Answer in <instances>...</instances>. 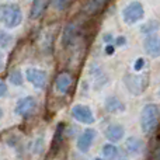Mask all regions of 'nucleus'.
<instances>
[{
	"label": "nucleus",
	"mask_w": 160,
	"mask_h": 160,
	"mask_svg": "<svg viewBox=\"0 0 160 160\" xmlns=\"http://www.w3.org/2000/svg\"><path fill=\"white\" fill-rule=\"evenodd\" d=\"M159 125V105L146 104L141 111V128L143 133L150 135Z\"/></svg>",
	"instance_id": "f257e3e1"
},
{
	"label": "nucleus",
	"mask_w": 160,
	"mask_h": 160,
	"mask_svg": "<svg viewBox=\"0 0 160 160\" xmlns=\"http://www.w3.org/2000/svg\"><path fill=\"white\" fill-rule=\"evenodd\" d=\"M22 13L20 7L14 3H4L0 6V22L7 28H16L21 24Z\"/></svg>",
	"instance_id": "f03ea898"
},
{
	"label": "nucleus",
	"mask_w": 160,
	"mask_h": 160,
	"mask_svg": "<svg viewBox=\"0 0 160 160\" xmlns=\"http://www.w3.org/2000/svg\"><path fill=\"white\" fill-rule=\"evenodd\" d=\"M124 83L133 96H139L149 86V78L146 75H125Z\"/></svg>",
	"instance_id": "7ed1b4c3"
},
{
	"label": "nucleus",
	"mask_w": 160,
	"mask_h": 160,
	"mask_svg": "<svg viewBox=\"0 0 160 160\" xmlns=\"http://www.w3.org/2000/svg\"><path fill=\"white\" fill-rule=\"evenodd\" d=\"M145 16L143 4L139 2H132L122 10V18L124 22L128 25H132L135 22H138L139 20H142Z\"/></svg>",
	"instance_id": "20e7f679"
},
{
	"label": "nucleus",
	"mask_w": 160,
	"mask_h": 160,
	"mask_svg": "<svg viewBox=\"0 0 160 160\" xmlns=\"http://www.w3.org/2000/svg\"><path fill=\"white\" fill-rule=\"evenodd\" d=\"M38 108V102L34 97H24L21 98L18 102H17L16 108H14V112L17 115L22 117V118H28L31 117Z\"/></svg>",
	"instance_id": "39448f33"
},
{
	"label": "nucleus",
	"mask_w": 160,
	"mask_h": 160,
	"mask_svg": "<svg viewBox=\"0 0 160 160\" xmlns=\"http://www.w3.org/2000/svg\"><path fill=\"white\" fill-rule=\"evenodd\" d=\"M25 78L27 80L34 86L35 88H45L47 86V82H48V75L45 70H41V69H35V68H28L25 70Z\"/></svg>",
	"instance_id": "423d86ee"
},
{
	"label": "nucleus",
	"mask_w": 160,
	"mask_h": 160,
	"mask_svg": "<svg viewBox=\"0 0 160 160\" xmlns=\"http://www.w3.org/2000/svg\"><path fill=\"white\" fill-rule=\"evenodd\" d=\"M72 117L76 119V121L82 122V124H93L94 122V115L91 112L90 107L84 104H76L75 107L72 108Z\"/></svg>",
	"instance_id": "0eeeda50"
},
{
	"label": "nucleus",
	"mask_w": 160,
	"mask_h": 160,
	"mask_svg": "<svg viewBox=\"0 0 160 160\" xmlns=\"http://www.w3.org/2000/svg\"><path fill=\"white\" fill-rule=\"evenodd\" d=\"M73 83V78L69 72H61L58 76L55 78V82H53V88L56 90V93L63 96L69 91L70 86Z\"/></svg>",
	"instance_id": "6e6552de"
},
{
	"label": "nucleus",
	"mask_w": 160,
	"mask_h": 160,
	"mask_svg": "<svg viewBox=\"0 0 160 160\" xmlns=\"http://www.w3.org/2000/svg\"><path fill=\"white\" fill-rule=\"evenodd\" d=\"M143 48L146 51V53L152 58H158L160 53V45H159V37L158 34H150L145 38Z\"/></svg>",
	"instance_id": "1a4fd4ad"
},
{
	"label": "nucleus",
	"mask_w": 160,
	"mask_h": 160,
	"mask_svg": "<svg viewBox=\"0 0 160 160\" xmlns=\"http://www.w3.org/2000/svg\"><path fill=\"white\" fill-rule=\"evenodd\" d=\"M94 138H96V131L94 129H86L78 139V149L83 153L88 152L90 148H91V145H93Z\"/></svg>",
	"instance_id": "9d476101"
},
{
	"label": "nucleus",
	"mask_w": 160,
	"mask_h": 160,
	"mask_svg": "<svg viewBox=\"0 0 160 160\" xmlns=\"http://www.w3.org/2000/svg\"><path fill=\"white\" fill-rule=\"evenodd\" d=\"M107 6V2H102V0H94V2H86L84 4H83V8L82 11L84 14H87V16L93 17V16H97V14H100L102 10H104V7Z\"/></svg>",
	"instance_id": "9b49d317"
},
{
	"label": "nucleus",
	"mask_w": 160,
	"mask_h": 160,
	"mask_svg": "<svg viewBox=\"0 0 160 160\" xmlns=\"http://www.w3.org/2000/svg\"><path fill=\"white\" fill-rule=\"evenodd\" d=\"M124 133L125 129L121 124H112L105 129V136H107L108 141L111 142H118L124 138Z\"/></svg>",
	"instance_id": "f8f14e48"
},
{
	"label": "nucleus",
	"mask_w": 160,
	"mask_h": 160,
	"mask_svg": "<svg viewBox=\"0 0 160 160\" xmlns=\"http://www.w3.org/2000/svg\"><path fill=\"white\" fill-rule=\"evenodd\" d=\"M104 107L108 112L111 114H117V112H124L125 111V104L118 98V97H108L104 102Z\"/></svg>",
	"instance_id": "ddd939ff"
},
{
	"label": "nucleus",
	"mask_w": 160,
	"mask_h": 160,
	"mask_svg": "<svg viewBox=\"0 0 160 160\" xmlns=\"http://www.w3.org/2000/svg\"><path fill=\"white\" fill-rule=\"evenodd\" d=\"M48 6H49V2H45V0H35V2H32V4H31V13H30L31 20L41 18Z\"/></svg>",
	"instance_id": "4468645a"
},
{
	"label": "nucleus",
	"mask_w": 160,
	"mask_h": 160,
	"mask_svg": "<svg viewBox=\"0 0 160 160\" xmlns=\"http://www.w3.org/2000/svg\"><path fill=\"white\" fill-rule=\"evenodd\" d=\"M142 148H143V142H142V139L136 138V136L128 138L127 143H125V150H127L129 155H136V153H139L142 150Z\"/></svg>",
	"instance_id": "2eb2a0df"
},
{
	"label": "nucleus",
	"mask_w": 160,
	"mask_h": 160,
	"mask_svg": "<svg viewBox=\"0 0 160 160\" xmlns=\"http://www.w3.org/2000/svg\"><path fill=\"white\" fill-rule=\"evenodd\" d=\"M63 129H65V125L63 124H59L56 127V131H55V136L52 139V150L56 152V149L59 148V145L62 143V138H63Z\"/></svg>",
	"instance_id": "dca6fc26"
},
{
	"label": "nucleus",
	"mask_w": 160,
	"mask_h": 160,
	"mask_svg": "<svg viewBox=\"0 0 160 160\" xmlns=\"http://www.w3.org/2000/svg\"><path fill=\"white\" fill-rule=\"evenodd\" d=\"M101 153H102V156H104L105 159L114 160L117 156H118V149H117V146H114V145L107 143V145H104V146H102Z\"/></svg>",
	"instance_id": "f3484780"
},
{
	"label": "nucleus",
	"mask_w": 160,
	"mask_h": 160,
	"mask_svg": "<svg viewBox=\"0 0 160 160\" xmlns=\"http://www.w3.org/2000/svg\"><path fill=\"white\" fill-rule=\"evenodd\" d=\"M8 80H10V83L11 84H14V86H21L22 83H24V78H22L20 69L11 70L10 75H8Z\"/></svg>",
	"instance_id": "a211bd4d"
},
{
	"label": "nucleus",
	"mask_w": 160,
	"mask_h": 160,
	"mask_svg": "<svg viewBox=\"0 0 160 160\" xmlns=\"http://www.w3.org/2000/svg\"><path fill=\"white\" fill-rule=\"evenodd\" d=\"M14 42V38L13 35H10V34L7 32H3V31H0V47L2 48H8L11 44Z\"/></svg>",
	"instance_id": "6ab92c4d"
},
{
	"label": "nucleus",
	"mask_w": 160,
	"mask_h": 160,
	"mask_svg": "<svg viewBox=\"0 0 160 160\" xmlns=\"http://www.w3.org/2000/svg\"><path fill=\"white\" fill-rule=\"evenodd\" d=\"M156 30H158V22H155V21L148 22V24L145 25L143 28H142V31H143L146 35H150V34L156 32Z\"/></svg>",
	"instance_id": "aec40b11"
},
{
	"label": "nucleus",
	"mask_w": 160,
	"mask_h": 160,
	"mask_svg": "<svg viewBox=\"0 0 160 160\" xmlns=\"http://www.w3.org/2000/svg\"><path fill=\"white\" fill-rule=\"evenodd\" d=\"M51 4H52L56 10H66V7L72 6V2H65V0H61V2H52Z\"/></svg>",
	"instance_id": "412c9836"
},
{
	"label": "nucleus",
	"mask_w": 160,
	"mask_h": 160,
	"mask_svg": "<svg viewBox=\"0 0 160 160\" xmlns=\"http://www.w3.org/2000/svg\"><path fill=\"white\" fill-rule=\"evenodd\" d=\"M143 65H145V61L142 58H139V59H136V62H135V70H141L142 68H143Z\"/></svg>",
	"instance_id": "4be33fe9"
},
{
	"label": "nucleus",
	"mask_w": 160,
	"mask_h": 160,
	"mask_svg": "<svg viewBox=\"0 0 160 160\" xmlns=\"http://www.w3.org/2000/svg\"><path fill=\"white\" fill-rule=\"evenodd\" d=\"M125 42H127L125 37H118V38L115 39V45H118V47H122V45H125Z\"/></svg>",
	"instance_id": "5701e85b"
},
{
	"label": "nucleus",
	"mask_w": 160,
	"mask_h": 160,
	"mask_svg": "<svg viewBox=\"0 0 160 160\" xmlns=\"http://www.w3.org/2000/svg\"><path fill=\"white\" fill-rule=\"evenodd\" d=\"M6 93H7V87H6L4 83L0 82V97H3Z\"/></svg>",
	"instance_id": "b1692460"
},
{
	"label": "nucleus",
	"mask_w": 160,
	"mask_h": 160,
	"mask_svg": "<svg viewBox=\"0 0 160 160\" xmlns=\"http://www.w3.org/2000/svg\"><path fill=\"white\" fill-rule=\"evenodd\" d=\"M104 41H105V44L111 45V42H112V35H111V34H107V35H104Z\"/></svg>",
	"instance_id": "393cba45"
},
{
	"label": "nucleus",
	"mask_w": 160,
	"mask_h": 160,
	"mask_svg": "<svg viewBox=\"0 0 160 160\" xmlns=\"http://www.w3.org/2000/svg\"><path fill=\"white\" fill-rule=\"evenodd\" d=\"M105 52H107L108 55H112V52H114V47H112V45H107V48H105Z\"/></svg>",
	"instance_id": "a878e982"
},
{
	"label": "nucleus",
	"mask_w": 160,
	"mask_h": 160,
	"mask_svg": "<svg viewBox=\"0 0 160 160\" xmlns=\"http://www.w3.org/2000/svg\"><path fill=\"white\" fill-rule=\"evenodd\" d=\"M3 68H4V55L0 52V70H2Z\"/></svg>",
	"instance_id": "bb28decb"
},
{
	"label": "nucleus",
	"mask_w": 160,
	"mask_h": 160,
	"mask_svg": "<svg viewBox=\"0 0 160 160\" xmlns=\"http://www.w3.org/2000/svg\"><path fill=\"white\" fill-rule=\"evenodd\" d=\"M2 118H3V110L0 108V119H2Z\"/></svg>",
	"instance_id": "cd10ccee"
},
{
	"label": "nucleus",
	"mask_w": 160,
	"mask_h": 160,
	"mask_svg": "<svg viewBox=\"0 0 160 160\" xmlns=\"http://www.w3.org/2000/svg\"><path fill=\"white\" fill-rule=\"evenodd\" d=\"M94 160H102V159H94Z\"/></svg>",
	"instance_id": "c85d7f7f"
}]
</instances>
